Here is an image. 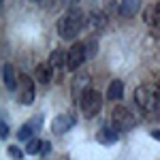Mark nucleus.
Returning a JSON list of instances; mask_svg holds the SVG:
<instances>
[{"mask_svg": "<svg viewBox=\"0 0 160 160\" xmlns=\"http://www.w3.org/2000/svg\"><path fill=\"white\" fill-rule=\"evenodd\" d=\"M83 24H86L83 13L79 11V9H71V11H66L60 19H58V34H60L64 41H73V38H77V34L81 32Z\"/></svg>", "mask_w": 160, "mask_h": 160, "instance_id": "nucleus-1", "label": "nucleus"}, {"mask_svg": "<svg viewBox=\"0 0 160 160\" xmlns=\"http://www.w3.org/2000/svg\"><path fill=\"white\" fill-rule=\"evenodd\" d=\"M135 102L145 111V113H154L160 109V94L158 90H152L148 86H139L135 92Z\"/></svg>", "mask_w": 160, "mask_h": 160, "instance_id": "nucleus-2", "label": "nucleus"}, {"mask_svg": "<svg viewBox=\"0 0 160 160\" xmlns=\"http://www.w3.org/2000/svg\"><path fill=\"white\" fill-rule=\"evenodd\" d=\"M79 107H81V111H83L86 118H94V115H98V111L102 109V96H100V92H98V90H94V88H90L86 94L81 96Z\"/></svg>", "mask_w": 160, "mask_h": 160, "instance_id": "nucleus-3", "label": "nucleus"}, {"mask_svg": "<svg viewBox=\"0 0 160 160\" xmlns=\"http://www.w3.org/2000/svg\"><path fill=\"white\" fill-rule=\"evenodd\" d=\"M111 124L115 130H130L137 126V118L126 107H115L111 111Z\"/></svg>", "mask_w": 160, "mask_h": 160, "instance_id": "nucleus-4", "label": "nucleus"}, {"mask_svg": "<svg viewBox=\"0 0 160 160\" xmlns=\"http://www.w3.org/2000/svg\"><path fill=\"white\" fill-rule=\"evenodd\" d=\"M86 49H83V43H73L71 45V49H68V71L71 73H77L79 71V66L86 62Z\"/></svg>", "mask_w": 160, "mask_h": 160, "instance_id": "nucleus-5", "label": "nucleus"}, {"mask_svg": "<svg viewBox=\"0 0 160 160\" xmlns=\"http://www.w3.org/2000/svg\"><path fill=\"white\" fill-rule=\"evenodd\" d=\"M17 98H19L22 105H30L34 100V83H32V79L28 75L19 77V96Z\"/></svg>", "mask_w": 160, "mask_h": 160, "instance_id": "nucleus-6", "label": "nucleus"}, {"mask_svg": "<svg viewBox=\"0 0 160 160\" xmlns=\"http://www.w3.org/2000/svg\"><path fill=\"white\" fill-rule=\"evenodd\" d=\"M143 22H145V24H148L156 34H160V2H154V4L145 7Z\"/></svg>", "mask_w": 160, "mask_h": 160, "instance_id": "nucleus-7", "label": "nucleus"}, {"mask_svg": "<svg viewBox=\"0 0 160 160\" xmlns=\"http://www.w3.org/2000/svg\"><path fill=\"white\" fill-rule=\"evenodd\" d=\"M47 64L51 66L53 75H60L62 71L68 66V51H64V49L51 51V56H49V60H47Z\"/></svg>", "mask_w": 160, "mask_h": 160, "instance_id": "nucleus-8", "label": "nucleus"}, {"mask_svg": "<svg viewBox=\"0 0 160 160\" xmlns=\"http://www.w3.org/2000/svg\"><path fill=\"white\" fill-rule=\"evenodd\" d=\"M86 24L88 28L92 30V32H102L105 28H107V24H109V19H107V13L102 11H90L86 17Z\"/></svg>", "mask_w": 160, "mask_h": 160, "instance_id": "nucleus-9", "label": "nucleus"}, {"mask_svg": "<svg viewBox=\"0 0 160 160\" xmlns=\"http://www.w3.org/2000/svg\"><path fill=\"white\" fill-rule=\"evenodd\" d=\"M71 90H73V98L75 100H81V96L90 90V75H88V73L75 75L73 83H71Z\"/></svg>", "mask_w": 160, "mask_h": 160, "instance_id": "nucleus-10", "label": "nucleus"}, {"mask_svg": "<svg viewBox=\"0 0 160 160\" xmlns=\"http://www.w3.org/2000/svg\"><path fill=\"white\" fill-rule=\"evenodd\" d=\"M73 126H75V118H73V115L62 113V115H58V118H53V122H51V130H53L56 135H64V132H68Z\"/></svg>", "mask_w": 160, "mask_h": 160, "instance_id": "nucleus-11", "label": "nucleus"}, {"mask_svg": "<svg viewBox=\"0 0 160 160\" xmlns=\"http://www.w3.org/2000/svg\"><path fill=\"white\" fill-rule=\"evenodd\" d=\"M51 77H53V71H51L49 64H38L37 68H34V79L41 86H47L51 81Z\"/></svg>", "mask_w": 160, "mask_h": 160, "instance_id": "nucleus-12", "label": "nucleus"}, {"mask_svg": "<svg viewBox=\"0 0 160 160\" xmlns=\"http://www.w3.org/2000/svg\"><path fill=\"white\" fill-rule=\"evenodd\" d=\"M141 9V0H122L120 2V15L122 17H132Z\"/></svg>", "mask_w": 160, "mask_h": 160, "instance_id": "nucleus-13", "label": "nucleus"}, {"mask_svg": "<svg viewBox=\"0 0 160 160\" xmlns=\"http://www.w3.org/2000/svg\"><path fill=\"white\" fill-rule=\"evenodd\" d=\"M118 139H120V130H115L113 126H105L98 132V141L102 145H111V143H115Z\"/></svg>", "mask_w": 160, "mask_h": 160, "instance_id": "nucleus-14", "label": "nucleus"}, {"mask_svg": "<svg viewBox=\"0 0 160 160\" xmlns=\"http://www.w3.org/2000/svg\"><path fill=\"white\" fill-rule=\"evenodd\" d=\"M2 79H4V86L9 88L11 92L17 90V79H15V71H13L11 64H4L2 66Z\"/></svg>", "mask_w": 160, "mask_h": 160, "instance_id": "nucleus-15", "label": "nucleus"}, {"mask_svg": "<svg viewBox=\"0 0 160 160\" xmlns=\"http://www.w3.org/2000/svg\"><path fill=\"white\" fill-rule=\"evenodd\" d=\"M124 96V83L120 79H113L107 88V98L109 100H120Z\"/></svg>", "mask_w": 160, "mask_h": 160, "instance_id": "nucleus-16", "label": "nucleus"}, {"mask_svg": "<svg viewBox=\"0 0 160 160\" xmlns=\"http://www.w3.org/2000/svg\"><path fill=\"white\" fill-rule=\"evenodd\" d=\"M83 49H86V58H94V56L98 53V41L94 37H90L86 43H83Z\"/></svg>", "mask_w": 160, "mask_h": 160, "instance_id": "nucleus-17", "label": "nucleus"}, {"mask_svg": "<svg viewBox=\"0 0 160 160\" xmlns=\"http://www.w3.org/2000/svg\"><path fill=\"white\" fill-rule=\"evenodd\" d=\"M32 132H34V128H32L30 124H24V126L19 128V132H17V139H19V141H26V143H28V141L32 139Z\"/></svg>", "mask_w": 160, "mask_h": 160, "instance_id": "nucleus-18", "label": "nucleus"}, {"mask_svg": "<svg viewBox=\"0 0 160 160\" xmlns=\"http://www.w3.org/2000/svg\"><path fill=\"white\" fill-rule=\"evenodd\" d=\"M41 148H43L41 139H30L28 145H26V154H41Z\"/></svg>", "mask_w": 160, "mask_h": 160, "instance_id": "nucleus-19", "label": "nucleus"}, {"mask_svg": "<svg viewBox=\"0 0 160 160\" xmlns=\"http://www.w3.org/2000/svg\"><path fill=\"white\" fill-rule=\"evenodd\" d=\"M9 154H11V156H13L15 160H22V158H24L22 149H19V148H15V145H11V148H9Z\"/></svg>", "mask_w": 160, "mask_h": 160, "instance_id": "nucleus-20", "label": "nucleus"}, {"mask_svg": "<svg viewBox=\"0 0 160 160\" xmlns=\"http://www.w3.org/2000/svg\"><path fill=\"white\" fill-rule=\"evenodd\" d=\"M0 137H2V141H7V137H9V126H7L4 120L0 122Z\"/></svg>", "mask_w": 160, "mask_h": 160, "instance_id": "nucleus-21", "label": "nucleus"}, {"mask_svg": "<svg viewBox=\"0 0 160 160\" xmlns=\"http://www.w3.org/2000/svg\"><path fill=\"white\" fill-rule=\"evenodd\" d=\"M43 122V115H34V118H32V120H30V126H32V128H34V130H37V128H41V126H38V124Z\"/></svg>", "mask_w": 160, "mask_h": 160, "instance_id": "nucleus-22", "label": "nucleus"}, {"mask_svg": "<svg viewBox=\"0 0 160 160\" xmlns=\"http://www.w3.org/2000/svg\"><path fill=\"white\" fill-rule=\"evenodd\" d=\"M51 152V143L49 141H43V148H41V154H49Z\"/></svg>", "mask_w": 160, "mask_h": 160, "instance_id": "nucleus-23", "label": "nucleus"}, {"mask_svg": "<svg viewBox=\"0 0 160 160\" xmlns=\"http://www.w3.org/2000/svg\"><path fill=\"white\" fill-rule=\"evenodd\" d=\"M105 7H107V11H115V7H118V4H115V0H107V2H105Z\"/></svg>", "mask_w": 160, "mask_h": 160, "instance_id": "nucleus-24", "label": "nucleus"}, {"mask_svg": "<svg viewBox=\"0 0 160 160\" xmlns=\"http://www.w3.org/2000/svg\"><path fill=\"white\" fill-rule=\"evenodd\" d=\"M152 137H154L156 141H160V130H152Z\"/></svg>", "mask_w": 160, "mask_h": 160, "instance_id": "nucleus-25", "label": "nucleus"}, {"mask_svg": "<svg viewBox=\"0 0 160 160\" xmlns=\"http://www.w3.org/2000/svg\"><path fill=\"white\" fill-rule=\"evenodd\" d=\"M34 2H41V0H34Z\"/></svg>", "mask_w": 160, "mask_h": 160, "instance_id": "nucleus-26", "label": "nucleus"}]
</instances>
